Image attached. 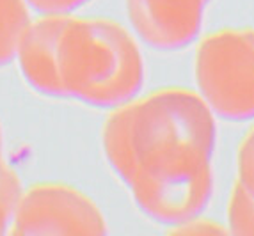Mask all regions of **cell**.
I'll use <instances>...</instances> for the list:
<instances>
[{
  "mask_svg": "<svg viewBox=\"0 0 254 236\" xmlns=\"http://www.w3.org/2000/svg\"><path fill=\"white\" fill-rule=\"evenodd\" d=\"M25 2L41 16H69V13L91 0H25Z\"/></svg>",
  "mask_w": 254,
  "mask_h": 236,
  "instance_id": "8fae6325",
  "label": "cell"
},
{
  "mask_svg": "<svg viewBox=\"0 0 254 236\" xmlns=\"http://www.w3.org/2000/svg\"><path fill=\"white\" fill-rule=\"evenodd\" d=\"M195 82L213 114L254 119V29L210 34L195 52Z\"/></svg>",
  "mask_w": 254,
  "mask_h": 236,
  "instance_id": "3957f363",
  "label": "cell"
},
{
  "mask_svg": "<svg viewBox=\"0 0 254 236\" xmlns=\"http://www.w3.org/2000/svg\"><path fill=\"white\" fill-rule=\"evenodd\" d=\"M68 16H41L30 21L18 43L20 71L39 94L64 98L59 78V36Z\"/></svg>",
  "mask_w": 254,
  "mask_h": 236,
  "instance_id": "8992f818",
  "label": "cell"
},
{
  "mask_svg": "<svg viewBox=\"0 0 254 236\" xmlns=\"http://www.w3.org/2000/svg\"><path fill=\"white\" fill-rule=\"evenodd\" d=\"M103 153L127 186L140 179L212 167L215 114L201 94L162 89L116 107L102 133Z\"/></svg>",
  "mask_w": 254,
  "mask_h": 236,
  "instance_id": "6da1fadb",
  "label": "cell"
},
{
  "mask_svg": "<svg viewBox=\"0 0 254 236\" xmlns=\"http://www.w3.org/2000/svg\"><path fill=\"white\" fill-rule=\"evenodd\" d=\"M173 233H182V235H217V233H228V229L220 228V226L210 222V220H197L194 217V219L187 220V222L174 226Z\"/></svg>",
  "mask_w": 254,
  "mask_h": 236,
  "instance_id": "7c38bea8",
  "label": "cell"
},
{
  "mask_svg": "<svg viewBox=\"0 0 254 236\" xmlns=\"http://www.w3.org/2000/svg\"><path fill=\"white\" fill-rule=\"evenodd\" d=\"M237 183L254 195V126L246 133L237 153Z\"/></svg>",
  "mask_w": 254,
  "mask_h": 236,
  "instance_id": "30bf717a",
  "label": "cell"
},
{
  "mask_svg": "<svg viewBox=\"0 0 254 236\" xmlns=\"http://www.w3.org/2000/svg\"><path fill=\"white\" fill-rule=\"evenodd\" d=\"M59 78L64 98L85 105L119 107L144 84V59L131 34L105 18H71L59 36Z\"/></svg>",
  "mask_w": 254,
  "mask_h": 236,
  "instance_id": "7a4b0ae2",
  "label": "cell"
},
{
  "mask_svg": "<svg viewBox=\"0 0 254 236\" xmlns=\"http://www.w3.org/2000/svg\"><path fill=\"white\" fill-rule=\"evenodd\" d=\"M30 23L25 0H0V66L16 57L18 43Z\"/></svg>",
  "mask_w": 254,
  "mask_h": 236,
  "instance_id": "52a82bcc",
  "label": "cell"
},
{
  "mask_svg": "<svg viewBox=\"0 0 254 236\" xmlns=\"http://www.w3.org/2000/svg\"><path fill=\"white\" fill-rule=\"evenodd\" d=\"M2 148H4V137H2V126H0V167L4 165V160H2Z\"/></svg>",
  "mask_w": 254,
  "mask_h": 236,
  "instance_id": "4fadbf2b",
  "label": "cell"
},
{
  "mask_svg": "<svg viewBox=\"0 0 254 236\" xmlns=\"http://www.w3.org/2000/svg\"><path fill=\"white\" fill-rule=\"evenodd\" d=\"M107 233L100 208L80 190L63 183H39L21 192L9 235H91Z\"/></svg>",
  "mask_w": 254,
  "mask_h": 236,
  "instance_id": "277c9868",
  "label": "cell"
},
{
  "mask_svg": "<svg viewBox=\"0 0 254 236\" xmlns=\"http://www.w3.org/2000/svg\"><path fill=\"white\" fill-rule=\"evenodd\" d=\"M21 192L23 190H21L18 176L4 164L0 167V235L9 233L14 208H16Z\"/></svg>",
  "mask_w": 254,
  "mask_h": 236,
  "instance_id": "9c48e42d",
  "label": "cell"
},
{
  "mask_svg": "<svg viewBox=\"0 0 254 236\" xmlns=\"http://www.w3.org/2000/svg\"><path fill=\"white\" fill-rule=\"evenodd\" d=\"M228 222L233 235H254V195L238 183L229 197Z\"/></svg>",
  "mask_w": 254,
  "mask_h": 236,
  "instance_id": "ba28073f",
  "label": "cell"
},
{
  "mask_svg": "<svg viewBox=\"0 0 254 236\" xmlns=\"http://www.w3.org/2000/svg\"><path fill=\"white\" fill-rule=\"evenodd\" d=\"M208 0H127L128 18L142 41L158 50L189 47L201 30Z\"/></svg>",
  "mask_w": 254,
  "mask_h": 236,
  "instance_id": "5b68a950",
  "label": "cell"
}]
</instances>
